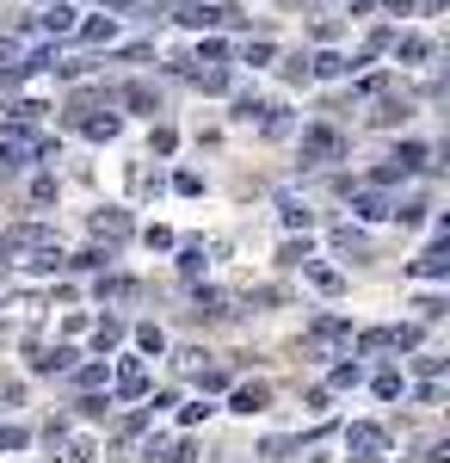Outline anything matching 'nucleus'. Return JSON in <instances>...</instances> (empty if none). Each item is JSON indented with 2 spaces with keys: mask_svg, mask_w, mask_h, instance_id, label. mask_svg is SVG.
<instances>
[{
  "mask_svg": "<svg viewBox=\"0 0 450 463\" xmlns=\"http://www.w3.org/2000/svg\"><path fill=\"white\" fill-rule=\"evenodd\" d=\"M37 266V272H56L62 266V241H56V229H43V222H13L6 235H0V266Z\"/></svg>",
  "mask_w": 450,
  "mask_h": 463,
  "instance_id": "1",
  "label": "nucleus"
},
{
  "mask_svg": "<svg viewBox=\"0 0 450 463\" xmlns=\"http://www.w3.org/2000/svg\"><path fill=\"white\" fill-rule=\"evenodd\" d=\"M419 346V327L414 321H401V327H364V334H352V353H414Z\"/></svg>",
  "mask_w": 450,
  "mask_h": 463,
  "instance_id": "2",
  "label": "nucleus"
},
{
  "mask_svg": "<svg viewBox=\"0 0 450 463\" xmlns=\"http://www.w3.org/2000/svg\"><path fill=\"white\" fill-rule=\"evenodd\" d=\"M303 353H314V358H346L352 353V327L340 316H321L309 334H303Z\"/></svg>",
  "mask_w": 450,
  "mask_h": 463,
  "instance_id": "3",
  "label": "nucleus"
},
{
  "mask_svg": "<svg viewBox=\"0 0 450 463\" xmlns=\"http://www.w3.org/2000/svg\"><path fill=\"white\" fill-rule=\"evenodd\" d=\"M173 19L192 25V32H210V25H241V6H210V0H173Z\"/></svg>",
  "mask_w": 450,
  "mask_h": 463,
  "instance_id": "4",
  "label": "nucleus"
},
{
  "mask_svg": "<svg viewBox=\"0 0 450 463\" xmlns=\"http://www.w3.org/2000/svg\"><path fill=\"white\" fill-rule=\"evenodd\" d=\"M303 161H314V167L346 161V137H340L333 124H309V130H303Z\"/></svg>",
  "mask_w": 450,
  "mask_h": 463,
  "instance_id": "5",
  "label": "nucleus"
},
{
  "mask_svg": "<svg viewBox=\"0 0 450 463\" xmlns=\"http://www.w3.org/2000/svg\"><path fill=\"white\" fill-rule=\"evenodd\" d=\"M346 451L358 463H377V458H389V432H382L377 420H352L346 427Z\"/></svg>",
  "mask_w": 450,
  "mask_h": 463,
  "instance_id": "6",
  "label": "nucleus"
},
{
  "mask_svg": "<svg viewBox=\"0 0 450 463\" xmlns=\"http://www.w3.org/2000/svg\"><path fill=\"white\" fill-rule=\"evenodd\" d=\"M74 118H80V130H87L93 143H111V137L124 130V118H117V111H105V106H87V111H74Z\"/></svg>",
  "mask_w": 450,
  "mask_h": 463,
  "instance_id": "7",
  "label": "nucleus"
},
{
  "mask_svg": "<svg viewBox=\"0 0 450 463\" xmlns=\"http://www.w3.org/2000/svg\"><path fill=\"white\" fill-rule=\"evenodd\" d=\"M130 211H93V235H99L105 248H117V241H130Z\"/></svg>",
  "mask_w": 450,
  "mask_h": 463,
  "instance_id": "8",
  "label": "nucleus"
},
{
  "mask_svg": "<svg viewBox=\"0 0 450 463\" xmlns=\"http://www.w3.org/2000/svg\"><path fill=\"white\" fill-rule=\"evenodd\" d=\"M32 371H37V377L74 371V346H37V340H32Z\"/></svg>",
  "mask_w": 450,
  "mask_h": 463,
  "instance_id": "9",
  "label": "nucleus"
},
{
  "mask_svg": "<svg viewBox=\"0 0 450 463\" xmlns=\"http://www.w3.org/2000/svg\"><path fill=\"white\" fill-rule=\"evenodd\" d=\"M37 148H43V143H32V137H19V130H13V137H0V174H19V167L32 161Z\"/></svg>",
  "mask_w": 450,
  "mask_h": 463,
  "instance_id": "10",
  "label": "nucleus"
},
{
  "mask_svg": "<svg viewBox=\"0 0 450 463\" xmlns=\"http://www.w3.org/2000/svg\"><path fill=\"white\" fill-rule=\"evenodd\" d=\"M111 99H117V106H130V111H142V118H155V111H161V93H155L148 80H130V87H117Z\"/></svg>",
  "mask_w": 450,
  "mask_h": 463,
  "instance_id": "11",
  "label": "nucleus"
},
{
  "mask_svg": "<svg viewBox=\"0 0 450 463\" xmlns=\"http://www.w3.org/2000/svg\"><path fill=\"white\" fill-rule=\"evenodd\" d=\"M352 216H364V222H382V216H395V204L382 198L377 185H358V192H352Z\"/></svg>",
  "mask_w": 450,
  "mask_h": 463,
  "instance_id": "12",
  "label": "nucleus"
},
{
  "mask_svg": "<svg viewBox=\"0 0 450 463\" xmlns=\"http://www.w3.org/2000/svg\"><path fill=\"white\" fill-rule=\"evenodd\" d=\"M210 253H222V241H185V248H179V272H185V279H204Z\"/></svg>",
  "mask_w": 450,
  "mask_h": 463,
  "instance_id": "13",
  "label": "nucleus"
},
{
  "mask_svg": "<svg viewBox=\"0 0 450 463\" xmlns=\"http://www.w3.org/2000/svg\"><path fill=\"white\" fill-rule=\"evenodd\" d=\"M74 25H80V13H74V6H62V0L37 13V32H43V37H69Z\"/></svg>",
  "mask_w": 450,
  "mask_h": 463,
  "instance_id": "14",
  "label": "nucleus"
},
{
  "mask_svg": "<svg viewBox=\"0 0 450 463\" xmlns=\"http://www.w3.org/2000/svg\"><path fill=\"white\" fill-rule=\"evenodd\" d=\"M303 279H309L314 290H327V297H340V290H346V272H340V266H321V260H303Z\"/></svg>",
  "mask_w": 450,
  "mask_h": 463,
  "instance_id": "15",
  "label": "nucleus"
},
{
  "mask_svg": "<svg viewBox=\"0 0 450 463\" xmlns=\"http://www.w3.org/2000/svg\"><path fill=\"white\" fill-rule=\"evenodd\" d=\"M148 395V371H142L136 358H124L117 364V402H142Z\"/></svg>",
  "mask_w": 450,
  "mask_h": 463,
  "instance_id": "16",
  "label": "nucleus"
},
{
  "mask_svg": "<svg viewBox=\"0 0 450 463\" xmlns=\"http://www.w3.org/2000/svg\"><path fill=\"white\" fill-rule=\"evenodd\" d=\"M192 87H204V93H229V69L222 62H204V56H192Z\"/></svg>",
  "mask_w": 450,
  "mask_h": 463,
  "instance_id": "17",
  "label": "nucleus"
},
{
  "mask_svg": "<svg viewBox=\"0 0 450 463\" xmlns=\"http://www.w3.org/2000/svg\"><path fill=\"white\" fill-rule=\"evenodd\" d=\"M93 290H99V303H136V297H142V285H136V279H124V272H105Z\"/></svg>",
  "mask_w": 450,
  "mask_h": 463,
  "instance_id": "18",
  "label": "nucleus"
},
{
  "mask_svg": "<svg viewBox=\"0 0 450 463\" xmlns=\"http://www.w3.org/2000/svg\"><path fill=\"white\" fill-rule=\"evenodd\" d=\"M358 69L352 56H340V50H321V56H309V74H321V80H346V74Z\"/></svg>",
  "mask_w": 450,
  "mask_h": 463,
  "instance_id": "19",
  "label": "nucleus"
},
{
  "mask_svg": "<svg viewBox=\"0 0 450 463\" xmlns=\"http://www.w3.org/2000/svg\"><path fill=\"white\" fill-rule=\"evenodd\" d=\"M414 272H419V279H450V248H445V241H432V248L414 260Z\"/></svg>",
  "mask_w": 450,
  "mask_h": 463,
  "instance_id": "20",
  "label": "nucleus"
},
{
  "mask_svg": "<svg viewBox=\"0 0 450 463\" xmlns=\"http://www.w3.org/2000/svg\"><path fill=\"white\" fill-rule=\"evenodd\" d=\"M389 161H395L401 174H426V167H432V148H426V143H401Z\"/></svg>",
  "mask_w": 450,
  "mask_h": 463,
  "instance_id": "21",
  "label": "nucleus"
},
{
  "mask_svg": "<svg viewBox=\"0 0 450 463\" xmlns=\"http://www.w3.org/2000/svg\"><path fill=\"white\" fill-rule=\"evenodd\" d=\"M266 402H272V390H266V383H241V390L229 395V408H235V414H259Z\"/></svg>",
  "mask_w": 450,
  "mask_h": 463,
  "instance_id": "22",
  "label": "nucleus"
},
{
  "mask_svg": "<svg viewBox=\"0 0 450 463\" xmlns=\"http://www.w3.org/2000/svg\"><path fill=\"white\" fill-rule=\"evenodd\" d=\"M74 32L87 37V43H111V37H117V19H111V13H93V19H80Z\"/></svg>",
  "mask_w": 450,
  "mask_h": 463,
  "instance_id": "23",
  "label": "nucleus"
},
{
  "mask_svg": "<svg viewBox=\"0 0 450 463\" xmlns=\"http://www.w3.org/2000/svg\"><path fill=\"white\" fill-rule=\"evenodd\" d=\"M370 99H377V106H370V124H401V118H408V99H389V87L370 93Z\"/></svg>",
  "mask_w": 450,
  "mask_h": 463,
  "instance_id": "24",
  "label": "nucleus"
},
{
  "mask_svg": "<svg viewBox=\"0 0 450 463\" xmlns=\"http://www.w3.org/2000/svg\"><path fill=\"white\" fill-rule=\"evenodd\" d=\"M241 62H253V69H272V62H277V43H272V37H247V43H241Z\"/></svg>",
  "mask_w": 450,
  "mask_h": 463,
  "instance_id": "25",
  "label": "nucleus"
},
{
  "mask_svg": "<svg viewBox=\"0 0 450 463\" xmlns=\"http://www.w3.org/2000/svg\"><path fill=\"white\" fill-rule=\"evenodd\" d=\"M333 248H340V253H352V260H364V253H370V235L346 222V229H333Z\"/></svg>",
  "mask_w": 450,
  "mask_h": 463,
  "instance_id": "26",
  "label": "nucleus"
},
{
  "mask_svg": "<svg viewBox=\"0 0 450 463\" xmlns=\"http://www.w3.org/2000/svg\"><path fill=\"white\" fill-rule=\"evenodd\" d=\"M389 43H395V56H401V62H426V56H432V43H426L419 32H408V37H389Z\"/></svg>",
  "mask_w": 450,
  "mask_h": 463,
  "instance_id": "27",
  "label": "nucleus"
},
{
  "mask_svg": "<svg viewBox=\"0 0 450 463\" xmlns=\"http://www.w3.org/2000/svg\"><path fill=\"white\" fill-rule=\"evenodd\" d=\"M93 346H99V358L111 353V346H124V321H117V316H105L99 327H93Z\"/></svg>",
  "mask_w": 450,
  "mask_h": 463,
  "instance_id": "28",
  "label": "nucleus"
},
{
  "mask_svg": "<svg viewBox=\"0 0 450 463\" xmlns=\"http://www.w3.org/2000/svg\"><path fill=\"white\" fill-rule=\"evenodd\" d=\"M358 383H364V364H358V358H340V364H333V390H358Z\"/></svg>",
  "mask_w": 450,
  "mask_h": 463,
  "instance_id": "29",
  "label": "nucleus"
},
{
  "mask_svg": "<svg viewBox=\"0 0 450 463\" xmlns=\"http://www.w3.org/2000/svg\"><path fill=\"white\" fill-rule=\"evenodd\" d=\"M192 316H198V321H216V316H229V297H222V290H198V309H192Z\"/></svg>",
  "mask_w": 450,
  "mask_h": 463,
  "instance_id": "30",
  "label": "nucleus"
},
{
  "mask_svg": "<svg viewBox=\"0 0 450 463\" xmlns=\"http://www.w3.org/2000/svg\"><path fill=\"white\" fill-rule=\"evenodd\" d=\"M259 130H266V137H290L296 124H290V111H284V106H266V118H259Z\"/></svg>",
  "mask_w": 450,
  "mask_h": 463,
  "instance_id": "31",
  "label": "nucleus"
},
{
  "mask_svg": "<svg viewBox=\"0 0 450 463\" xmlns=\"http://www.w3.org/2000/svg\"><path fill=\"white\" fill-rule=\"evenodd\" d=\"M259 118H266V99L241 93V99H235V124H259Z\"/></svg>",
  "mask_w": 450,
  "mask_h": 463,
  "instance_id": "32",
  "label": "nucleus"
},
{
  "mask_svg": "<svg viewBox=\"0 0 450 463\" xmlns=\"http://www.w3.org/2000/svg\"><path fill=\"white\" fill-rule=\"evenodd\" d=\"M6 118L25 130V124H37V118H43V106H37V99H13V106H6Z\"/></svg>",
  "mask_w": 450,
  "mask_h": 463,
  "instance_id": "33",
  "label": "nucleus"
},
{
  "mask_svg": "<svg viewBox=\"0 0 450 463\" xmlns=\"http://www.w3.org/2000/svg\"><path fill=\"white\" fill-rule=\"evenodd\" d=\"M136 346H142V353H167V334H161L155 321H142V327H136Z\"/></svg>",
  "mask_w": 450,
  "mask_h": 463,
  "instance_id": "34",
  "label": "nucleus"
},
{
  "mask_svg": "<svg viewBox=\"0 0 450 463\" xmlns=\"http://www.w3.org/2000/svg\"><path fill=\"white\" fill-rule=\"evenodd\" d=\"M198 390H229V371H222V364H198Z\"/></svg>",
  "mask_w": 450,
  "mask_h": 463,
  "instance_id": "35",
  "label": "nucleus"
},
{
  "mask_svg": "<svg viewBox=\"0 0 450 463\" xmlns=\"http://www.w3.org/2000/svg\"><path fill=\"white\" fill-rule=\"evenodd\" d=\"M277 211H284V222H290V229H309V222H314V211H309V204H296V198H284Z\"/></svg>",
  "mask_w": 450,
  "mask_h": 463,
  "instance_id": "36",
  "label": "nucleus"
},
{
  "mask_svg": "<svg viewBox=\"0 0 450 463\" xmlns=\"http://www.w3.org/2000/svg\"><path fill=\"white\" fill-rule=\"evenodd\" d=\"M50 69L62 74V80H80V74H93V56H69V62H50Z\"/></svg>",
  "mask_w": 450,
  "mask_h": 463,
  "instance_id": "37",
  "label": "nucleus"
},
{
  "mask_svg": "<svg viewBox=\"0 0 450 463\" xmlns=\"http://www.w3.org/2000/svg\"><path fill=\"white\" fill-rule=\"evenodd\" d=\"M277 69H284V80H314V74H309V56H303V50H296V56H284Z\"/></svg>",
  "mask_w": 450,
  "mask_h": 463,
  "instance_id": "38",
  "label": "nucleus"
},
{
  "mask_svg": "<svg viewBox=\"0 0 450 463\" xmlns=\"http://www.w3.org/2000/svg\"><path fill=\"white\" fill-rule=\"evenodd\" d=\"M130 192H161V179L148 174V167H142V161H130Z\"/></svg>",
  "mask_w": 450,
  "mask_h": 463,
  "instance_id": "39",
  "label": "nucleus"
},
{
  "mask_svg": "<svg viewBox=\"0 0 450 463\" xmlns=\"http://www.w3.org/2000/svg\"><path fill=\"white\" fill-rule=\"evenodd\" d=\"M25 445H32L25 427H0V451H25Z\"/></svg>",
  "mask_w": 450,
  "mask_h": 463,
  "instance_id": "40",
  "label": "nucleus"
},
{
  "mask_svg": "<svg viewBox=\"0 0 450 463\" xmlns=\"http://www.w3.org/2000/svg\"><path fill=\"white\" fill-rule=\"evenodd\" d=\"M370 390H377L382 402H395V395L408 390V383H401V377H395V371H382V377H377V383H370Z\"/></svg>",
  "mask_w": 450,
  "mask_h": 463,
  "instance_id": "41",
  "label": "nucleus"
},
{
  "mask_svg": "<svg viewBox=\"0 0 450 463\" xmlns=\"http://www.w3.org/2000/svg\"><path fill=\"white\" fill-rule=\"evenodd\" d=\"M74 383H80V390H99V383H105V364H80V371H74Z\"/></svg>",
  "mask_w": 450,
  "mask_h": 463,
  "instance_id": "42",
  "label": "nucleus"
},
{
  "mask_svg": "<svg viewBox=\"0 0 450 463\" xmlns=\"http://www.w3.org/2000/svg\"><path fill=\"white\" fill-rule=\"evenodd\" d=\"M179 420H185V427H198V420H210V402H204V395H198V402H185V408H179Z\"/></svg>",
  "mask_w": 450,
  "mask_h": 463,
  "instance_id": "43",
  "label": "nucleus"
},
{
  "mask_svg": "<svg viewBox=\"0 0 450 463\" xmlns=\"http://www.w3.org/2000/svg\"><path fill=\"white\" fill-rule=\"evenodd\" d=\"M105 260H111V253H99V248H87V253H74V260H69V266H80V272H99V266H105Z\"/></svg>",
  "mask_w": 450,
  "mask_h": 463,
  "instance_id": "44",
  "label": "nucleus"
},
{
  "mask_svg": "<svg viewBox=\"0 0 450 463\" xmlns=\"http://www.w3.org/2000/svg\"><path fill=\"white\" fill-rule=\"evenodd\" d=\"M414 309H419V321H445V297H419Z\"/></svg>",
  "mask_w": 450,
  "mask_h": 463,
  "instance_id": "45",
  "label": "nucleus"
},
{
  "mask_svg": "<svg viewBox=\"0 0 450 463\" xmlns=\"http://www.w3.org/2000/svg\"><path fill=\"white\" fill-rule=\"evenodd\" d=\"M309 241H284V253H277V260H284V266H303V260H309Z\"/></svg>",
  "mask_w": 450,
  "mask_h": 463,
  "instance_id": "46",
  "label": "nucleus"
},
{
  "mask_svg": "<svg viewBox=\"0 0 450 463\" xmlns=\"http://www.w3.org/2000/svg\"><path fill=\"white\" fill-rule=\"evenodd\" d=\"M173 192H185V198H198V192H204V179H198V174H192V167H185V174L173 179Z\"/></svg>",
  "mask_w": 450,
  "mask_h": 463,
  "instance_id": "47",
  "label": "nucleus"
},
{
  "mask_svg": "<svg viewBox=\"0 0 450 463\" xmlns=\"http://www.w3.org/2000/svg\"><path fill=\"white\" fill-rule=\"evenodd\" d=\"M414 371H419V377H438V371H445V358H438V353H419Z\"/></svg>",
  "mask_w": 450,
  "mask_h": 463,
  "instance_id": "48",
  "label": "nucleus"
},
{
  "mask_svg": "<svg viewBox=\"0 0 450 463\" xmlns=\"http://www.w3.org/2000/svg\"><path fill=\"white\" fill-rule=\"evenodd\" d=\"M6 62H19V43H13V37H0V69H6Z\"/></svg>",
  "mask_w": 450,
  "mask_h": 463,
  "instance_id": "49",
  "label": "nucleus"
},
{
  "mask_svg": "<svg viewBox=\"0 0 450 463\" xmlns=\"http://www.w3.org/2000/svg\"><path fill=\"white\" fill-rule=\"evenodd\" d=\"M19 395H25V390H19V383H0V402H6V408H13Z\"/></svg>",
  "mask_w": 450,
  "mask_h": 463,
  "instance_id": "50",
  "label": "nucleus"
},
{
  "mask_svg": "<svg viewBox=\"0 0 450 463\" xmlns=\"http://www.w3.org/2000/svg\"><path fill=\"white\" fill-rule=\"evenodd\" d=\"M382 6H389V13H414L419 0H382Z\"/></svg>",
  "mask_w": 450,
  "mask_h": 463,
  "instance_id": "51",
  "label": "nucleus"
},
{
  "mask_svg": "<svg viewBox=\"0 0 450 463\" xmlns=\"http://www.w3.org/2000/svg\"><path fill=\"white\" fill-rule=\"evenodd\" d=\"M438 6H445V0H426V13H438Z\"/></svg>",
  "mask_w": 450,
  "mask_h": 463,
  "instance_id": "52",
  "label": "nucleus"
},
{
  "mask_svg": "<svg viewBox=\"0 0 450 463\" xmlns=\"http://www.w3.org/2000/svg\"><path fill=\"white\" fill-rule=\"evenodd\" d=\"M0 334H6V309H0Z\"/></svg>",
  "mask_w": 450,
  "mask_h": 463,
  "instance_id": "53",
  "label": "nucleus"
}]
</instances>
